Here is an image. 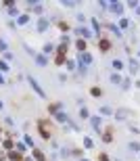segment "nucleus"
<instances>
[{
  "mask_svg": "<svg viewBox=\"0 0 140 161\" xmlns=\"http://www.w3.org/2000/svg\"><path fill=\"white\" fill-rule=\"evenodd\" d=\"M117 161H119V159H117Z\"/></svg>",
  "mask_w": 140,
  "mask_h": 161,
  "instance_id": "47",
  "label": "nucleus"
},
{
  "mask_svg": "<svg viewBox=\"0 0 140 161\" xmlns=\"http://www.w3.org/2000/svg\"><path fill=\"white\" fill-rule=\"evenodd\" d=\"M65 67H67V71H75V63L73 61H65Z\"/></svg>",
  "mask_w": 140,
  "mask_h": 161,
  "instance_id": "26",
  "label": "nucleus"
},
{
  "mask_svg": "<svg viewBox=\"0 0 140 161\" xmlns=\"http://www.w3.org/2000/svg\"><path fill=\"white\" fill-rule=\"evenodd\" d=\"M67 46H69V44H61V46H59V55H61V57L67 55Z\"/></svg>",
  "mask_w": 140,
  "mask_h": 161,
  "instance_id": "31",
  "label": "nucleus"
},
{
  "mask_svg": "<svg viewBox=\"0 0 140 161\" xmlns=\"http://www.w3.org/2000/svg\"><path fill=\"white\" fill-rule=\"evenodd\" d=\"M42 9H44L42 4H36V6H34V11H36V13H42Z\"/></svg>",
  "mask_w": 140,
  "mask_h": 161,
  "instance_id": "42",
  "label": "nucleus"
},
{
  "mask_svg": "<svg viewBox=\"0 0 140 161\" xmlns=\"http://www.w3.org/2000/svg\"><path fill=\"white\" fill-rule=\"evenodd\" d=\"M25 23H29V15L25 13V15H19V19H17V25H25Z\"/></svg>",
  "mask_w": 140,
  "mask_h": 161,
  "instance_id": "11",
  "label": "nucleus"
},
{
  "mask_svg": "<svg viewBox=\"0 0 140 161\" xmlns=\"http://www.w3.org/2000/svg\"><path fill=\"white\" fill-rule=\"evenodd\" d=\"M9 69H11V67H9L6 61H0V71H9Z\"/></svg>",
  "mask_w": 140,
  "mask_h": 161,
  "instance_id": "33",
  "label": "nucleus"
},
{
  "mask_svg": "<svg viewBox=\"0 0 140 161\" xmlns=\"http://www.w3.org/2000/svg\"><path fill=\"white\" fill-rule=\"evenodd\" d=\"M48 25H50L48 17H40V19H38V32H46V29H48Z\"/></svg>",
  "mask_w": 140,
  "mask_h": 161,
  "instance_id": "5",
  "label": "nucleus"
},
{
  "mask_svg": "<svg viewBox=\"0 0 140 161\" xmlns=\"http://www.w3.org/2000/svg\"><path fill=\"white\" fill-rule=\"evenodd\" d=\"M75 46H78V50H80V52H86V50H88V48H86V40H78Z\"/></svg>",
  "mask_w": 140,
  "mask_h": 161,
  "instance_id": "17",
  "label": "nucleus"
},
{
  "mask_svg": "<svg viewBox=\"0 0 140 161\" xmlns=\"http://www.w3.org/2000/svg\"><path fill=\"white\" fill-rule=\"evenodd\" d=\"M138 69H140V63H138L136 59H130V71H132V73H136Z\"/></svg>",
  "mask_w": 140,
  "mask_h": 161,
  "instance_id": "10",
  "label": "nucleus"
},
{
  "mask_svg": "<svg viewBox=\"0 0 140 161\" xmlns=\"http://www.w3.org/2000/svg\"><path fill=\"white\" fill-rule=\"evenodd\" d=\"M111 65H113V69H115V73H117L119 69H123V63H121L119 59H113V63H111Z\"/></svg>",
  "mask_w": 140,
  "mask_h": 161,
  "instance_id": "15",
  "label": "nucleus"
},
{
  "mask_svg": "<svg viewBox=\"0 0 140 161\" xmlns=\"http://www.w3.org/2000/svg\"><path fill=\"white\" fill-rule=\"evenodd\" d=\"M55 61H57L59 65H63V63H65V57H61V55H57V59H55Z\"/></svg>",
  "mask_w": 140,
  "mask_h": 161,
  "instance_id": "39",
  "label": "nucleus"
},
{
  "mask_svg": "<svg viewBox=\"0 0 140 161\" xmlns=\"http://www.w3.org/2000/svg\"><path fill=\"white\" fill-rule=\"evenodd\" d=\"M90 94H92V96H103V90H101L98 86H94V88L90 90Z\"/></svg>",
  "mask_w": 140,
  "mask_h": 161,
  "instance_id": "24",
  "label": "nucleus"
},
{
  "mask_svg": "<svg viewBox=\"0 0 140 161\" xmlns=\"http://www.w3.org/2000/svg\"><path fill=\"white\" fill-rule=\"evenodd\" d=\"M92 29H94V34L101 32V23H98V19H94V17H92Z\"/></svg>",
  "mask_w": 140,
  "mask_h": 161,
  "instance_id": "21",
  "label": "nucleus"
},
{
  "mask_svg": "<svg viewBox=\"0 0 140 161\" xmlns=\"http://www.w3.org/2000/svg\"><path fill=\"white\" fill-rule=\"evenodd\" d=\"M32 153H34V159H36V161H46V157H44V153H42V151H38V149H34Z\"/></svg>",
  "mask_w": 140,
  "mask_h": 161,
  "instance_id": "12",
  "label": "nucleus"
},
{
  "mask_svg": "<svg viewBox=\"0 0 140 161\" xmlns=\"http://www.w3.org/2000/svg\"><path fill=\"white\" fill-rule=\"evenodd\" d=\"M19 157H21V155H19L17 151H9V159H11V161H17Z\"/></svg>",
  "mask_w": 140,
  "mask_h": 161,
  "instance_id": "28",
  "label": "nucleus"
},
{
  "mask_svg": "<svg viewBox=\"0 0 140 161\" xmlns=\"http://www.w3.org/2000/svg\"><path fill=\"white\" fill-rule=\"evenodd\" d=\"M48 111H50V113H55V115H57V113H59V111H61V103H57V105H50V107H48Z\"/></svg>",
  "mask_w": 140,
  "mask_h": 161,
  "instance_id": "25",
  "label": "nucleus"
},
{
  "mask_svg": "<svg viewBox=\"0 0 140 161\" xmlns=\"http://www.w3.org/2000/svg\"><path fill=\"white\" fill-rule=\"evenodd\" d=\"M61 4L63 6H75L78 2H73V0H61Z\"/></svg>",
  "mask_w": 140,
  "mask_h": 161,
  "instance_id": "32",
  "label": "nucleus"
},
{
  "mask_svg": "<svg viewBox=\"0 0 140 161\" xmlns=\"http://www.w3.org/2000/svg\"><path fill=\"white\" fill-rule=\"evenodd\" d=\"M90 121H92V128H94L98 134H101V126H103V119L101 117H90Z\"/></svg>",
  "mask_w": 140,
  "mask_h": 161,
  "instance_id": "8",
  "label": "nucleus"
},
{
  "mask_svg": "<svg viewBox=\"0 0 140 161\" xmlns=\"http://www.w3.org/2000/svg\"><path fill=\"white\" fill-rule=\"evenodd\" d=\"M101 161H109V157L107 155H101Z\"/></svg>",
  "mask_w": 140,
  "mask_h": 161,
  "instance_id": "44",
  "label": "nucleus"
},
{
  "mask_svg": "<svg viewBox=\"0 0 140 161\" xmlns=\"http://www.w3.org/2000/svg\"><path fill=\"white\" fill-rule=\"evenodd\" d=\"M107 27H109V29H111V32H113L115 36H117V38H121V29H119L117 25H113V23H109V25H107Z\"/></svg>",
  "mask_w": 140,
  "mask_h": 161,
  "instance_id": "16",
  "label": "nucleus"
},
{
  "mask_svg": "<svg viewBox=\"0 0 140 161\" xmlns=\"http://www.w3.org/2000/svg\"><path fill=\"white\" fill-rule=\"evenodd\" d=\"M109 9H111L115 15H121V13H123V4H121V2H111Z\"/></svg>",
  "mask_w": 140,
  "mask_h": 161,
  "instance_id": "6",
  "label": "nucleus"
},
{
  "mask_svg": "<svg viewBox=\"0 0 140 161\" xmlns=\"http://www.w3.org/2000/svg\"><path fill=\"white\" fill-rule=\"evenodd\" d=\"M55 117H57V121H61V124H65V121H69V117H67V113H63V111H59V113L55 115Z\"/></svg>",
  "mask_w": 140,
  "mask_h": 161,
  "instance_id": "14",
  "label": "nucleus"
},
{
  "mask_svg": "<svg viewBox=\"0 0 140 161\" xmlns=\"http://www.w3.org/2000/svg\"><path fill=\"white\" fill-rule=\"evenodd\" d=\"M92 63V55L86 50V52H80V73L86 75L88 73V65Z\"/></svg>",
  "mask_w": 140,
  "mask_h": 161,
  "instance_id": "1",
  "label": "nucleus"
},
{
  "mask_svg": "<svg viewBox=\"0 0 140 161\" xmlns=\"http://www.w3.org/2000/svg\"><path fill=\"white\" fill-rule=\"evenodd\" d=\"M128 25H130V19L128 17H121L119 19V27H128Z\"/></svg>",
  "mask_w": 140,
  "mask_h": 161,
  "instance_id": "30",
  "label": "nucleus"
},
{
  "mask_svg": "<svg viewBox=\"0 0 140 161\" xmlns=\"http://www.w3.org/2000/svg\"><path fill=\"white\" fill-rule=\"evenodd\" d=\"M82 161H90V159H82Z\"/></svg>",
  "mask_w": 140,
  "mask_h": 161,
  "instance_id": "46",
  "label": "nucleus"
},
{
  "mask_svg": "<svg viewBox=\"0 0 140 161\" xmlns=\"http://www.w3.org/2000/svg\"><path fill=\"white\" fill-rule=\"evenodd\" d=\"M0 52H9V46H6V40L0 38Z\"/></svg>",
  "mask_w": 140,
  "mask_h": 161,
  "instance_id": "22",
  "label": "nucleus"
},
{
  "mask_svg": "<svg viewBox=\"0 0 140 161\" xmlns=\"http://www.w3.org/2000/svg\"><path fill=\"white\" fill-rule=\"evenodd\" d=\"M128 149H130L132 153H140V142H130Z\"/></svg>",
  "mask_w": 140,
  "mask_h": 161,
  "instance_id": "19",
  "label": "nucleus"
},
{
  "mask_svg": "<svg viewBox=\"0 0 140 161\" xmlns=\"http://www.w3.org/2000/svg\"><path fill=\"white\" fill-rule=\"evenodd\" d=\"M27 82H29V86H32V88L36 90V94H38V96H42V98H46V92L42 90V86H40V82H38V80H36L34 75H27Z\"/></svg>",
  "mask_w": 140,
  "mask_h": 161,
  "instance_id": "2",
  "label": "nucleus"
},
{
  "mask_svg": "<svg viewBox=\"0 0 140 161\" xmlns=\"http://www.w3.org/2000/svg\"><path fill=\"white\" fill-rule=\"evenodd\" d=\"M111 84L121 86V75H119V73H111Z\"/></svg>",
  "mask_w": 140,
  "mask_h": 161,
  "instance_id": "13",
  "label": "nucleus"
},
{
  "mask_svg": "<svg viewBox=\"0 0 140 161\" xmlns=\"http://www.w3.org/2000/svg\"><path fill=\"white\" fill-rule=\"evenodd\" d=\"M101 113H103V115H111L113 111H111V107H109V105H103V107H101Z\"/></svg>",
  "mask_w": 140,
  "mask_h": 161,
  "instance_id": "27",
  "label": "nucleus"
},
{
  "mask_svg": "<svg viewBox=\"0 0 140 161\" xmlns=\"http://www.w3.org/2000/svg\"><path fill=\"white\" fill-rule=\"evenodd\" d=\"M2 144H4V149H9V151H13V142H11V140H4Z\"/></svg>",
  "mask_w": 140,
  "mask_h": 161,
  "instance_id": "37",
  "label": "nucleus"
},
{
  "mask_svg": "<svg viewBox=\"0 0 140 161\" xmlns=\"http://www.w3.org/2000/svg\"><path fill=\"white\" fill-rule=\"evenodd\" d=\"M25 144H29V147H34V138H32V136H25Z\"/></svg>",
  "mask_w": 140,
  "mask_h": 161,
  "instance_id": "38",
  "label": "nucleus"
},
{
  "mask_svg": "<svg viewBox=\"0 0 140 161\" xmlns=\"http://www.w3.org/2000/svg\"><path fill=\"white\" fill-rule=\"evenodd\" d=\"M2 107H4V105H2V101H0V109H2Z\"/></svg>",
  "mask_w": 140,
  "mask_h": 161,
  "instance_id": "45",
  "label": "nucleus"
},
{
  "mask_svg": "<svg viewBox=\"0 0 140 161\" xmlns=\"http://www.w3.org/2000/svg\"><path fill=\"white\" fill-rule=\"evenodd\" d=\"M98 6H101V9H109V4L105 2V0H101V2H98Z\"/></svg>",
  "mask_w": 140,
  "mask_h": 161,
  "instance_id": "41",
  "label": "nucleus"
},
{
  "mask_svg": "<svg viewBox=\"0 0 140 161\" xmlns=\"http://www.w3.org/2000/svg\"><path fill=\"white\" fill-rule=\"evenodd\" d=\"M128 6H132V9H138V2H136V0H130V2H128Z\"/></svg>",
  "mask_w": 140,
  "mask_h": 161,
  "instance_id": "40",
  "label": "nucleus"
},
{
  "mask_svg": "<svg viewBox=\"0 0 140 161\" xmlns=\"http://www.w3.org/2000/svg\"><path fill=\"white\" fill-rule=\"evenodd\" d=\"M84 147H86V149H92V147H94V142H92V138H88V136L84 138Z\"/></svg>",
  "mask_w": 140,
  "mask_h": 161,
  "instance_id": "29",
  "label": "nucleus"
},
{
  "mask_svg": "<svg viewBox=\"0 0 140 161\" xmlns=\"http://www.w3.org/2000/svg\"><path fill=\"white\" fill-rule=\"evenodd\" d=\"M2 84H6V80H4V75H2V73H0V86H2Z\"/></svg>",
  "mask_w": 140,
  "mask_h": 161,
  "instance_id": "43",
  "label": "nucleus"
},
{
  "mask_svg": "<svg viewBox=\"0 0 140 161\" xmlns=\"http://www.w3.org/2000/svg\"><path fill=\"white\" fill-rule=\"evenodd\" d=\"M103 140H105V142H111V140H113V136H111V132H105V134H103Z\"/></svg>",
  "mask_w": 140,
  "mask_h": 161,
  "instance_id": "34",
  "label": "nucleus"
},
{
  "mask_svg": "<svg viewBox=\"0 0 140 161\" xmlns=\"http://www.w3.org/2000/svg\"><path fill=\"white\" fill-rule=\"evenodd\" d=\"M75 34H78L80 38H84V40H88V38H92V36H94V32H92V29H88L86 25H80V27H75Z\"/></svg>",
  "mask_w": 140,
  "mask_h": 161,
  "instance_id": "3",
  "label": "nucleus"
},
{
  "mask_svg": "<svg viewBox=\"0 0 140 161\" xmlns=\"http://www.w3.org/2000/svg\"><path fill=\"white\" fill-rule=\"evenodd\" d=\"M80 117H82V119H90V111H88L86 107L80 109Z\"/></svg>",
  "mask_w": 140,
  "mask_h": 161,
  "instance_id": "20",
  "label": "nucleus"
},
{
  "mask_svg": "<svg viewBox=\"0 0 140 161\" xmlns=\"http://www.w3.org/2000/svg\"><path fill=\"white\" fill-rule=\"evenodd\" d=\"M128 117H132V111H130V109H117V111H115V119L126 121Z\"/></svg>",
  "mask_w": 140,
  "mask_h": 161,
  "instance_id": "4",
  "label": "nucleus"
},
{
  "mask_svg": "<svg viewBox=\"0 0 140 161\" xmlns=\"http://www.w3.org/2000/svg\"><path fill=\"white\" fill-rule=\"evenodd\" d=\"M121 88L128 90V88H130V80H121Z\"/></svg>",
  "mask_w": 140,
  "mask_h": 161,
  "instance_id": "36",
  "label": "nucleus"
},
{
  "mask_svg": "<svg viewBox=\"0 0 140 161\" xmlns=\"http://www.w3.org/2000/svg\"><path fill=\"white\" fill-rule=\"evenodd\" d=\"M34 61H36L40 67H46V65H48V59H46L44 55H36V57H34Z\"/></svg>",
  "mask_w": 140,
  "mask_h": 161,
  "instance_id": "9",
  "label": "nucleus"
},
{
  "mask_svg": "<svg viewBox=\"0 0 140 161\" xmlns=\"http://www.w3.org/2000/svg\"><path fill=\"white\" fill-rule=\"evenodd\" d=\"M9 15H11V17H15V15H19V11H17L15 6H11V9H9Z\"/></svg>",
  "mask_w": 140,
  "mask_h": 161,
  "instance_id": "35",
  "label": "nucleus"
},
{
  "mask_svg": "<svg viewBox=\"0 0 140 161\" xmlns=\"http://www.w3.org/2000/svg\"><path fill=\"white\" fill-rule=\"evenodd\" d=\"M98 48H101L103 52H107V50L111 48V42H109L107 38H101V40H98Z\"/></svg>",
  "mask_w": 140,
  "mask_h": 161,
  "instance_id": "7",
  "label": "nucleus"
},
{
  "mask_svg": "<svg viewBox=\"0 0 140 161\" xmlns=\"http://www.w3.org/2000/svg\"><path fill=\"white\" fill-rule=\"evenodd\" d=\"M15 151H17L19 155H23V153H27V151H25V144H23V142H17V147H15Z\"/></svg>",
  "mask_w": 140,
  "mask_h": 161,
  "instance_id": "23",
  "label": "nucleus"
},
{
  "mask_svg": "<svg viewBox=\"0 0 140 161\" xmlns=\"http://www.w3.org/2000/svg\"><path fill=\"white\" fill-rule=\"evenodd\" d=\"M42 52H44V57H46V55H52V52H55V46H52V44H44V50H42Z\"/></svg>",
  "mask_w": 140,
  "mask_h": 161,
  "instance_id": "18",
  "label": "nucleus"
}]
</instances>
